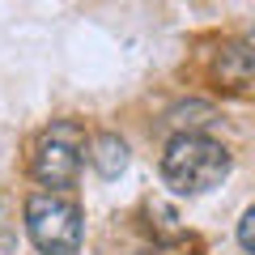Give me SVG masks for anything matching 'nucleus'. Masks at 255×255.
I'll return each instance as SVG.
<instances>
[{"instance_id": "obj_6", "label": "nucleus", "mask_w": 255, "mask_h": 255, "mask_svg": "<svg viewBox=\"0 0 255 255\" xmlns=\"http://www.w3.org/2000/svg\"><path fill=\"white\" fill-rule=\"evenodd\" d=\"M238 243H243L247 251L255 255V209H247V213H243V221H238Z\"/></svg>"}, {"instance_id": "obj_2", "label": "nucleus", "mask_w": 255, "mask_h": 255, "mask_svg": "<svg viewBox=\"0 0 255 255\" xmlns=\"http://www.w3.org/2000/svg\"><path fill=\"white\" fill-rule=\"evenodd\" d=\"M26 230L43 255H77L85 234L77 200L55 196V191H34L26 200Z\"/></svg>"}, {"instance_id": "obj_4", "label": "nucleus", "mask_w": 255, "mask_h": 255, "mask_svg": "<svg viewBox=\"0 0 255 255\" xmlns=\"http://www.w3.org/2000/svg\"><path fill=\"white\" fill-rule=\"evenodd\" d=\"M213 73H217V81L226 85V90H243V85H251V77H255V51L243 47V43L221 47Z\"/></svg>"}, {"instance_id": "obj_3", "label": "nucleus", "mask_w": 255, "mask_h": 255, "mask_svg": "<svg viewBox=\"0 0 255 255\" xmlns=\"http://www.w3.org/2000/svg\"><path fill=\"white\" fill-rule=\"evenodd\" d=\"M81 153H85L81 124L60 119V124H51L43 136H38L30 170H34V179L47 183V187H73L77 170H81Z\"/></svg>"}, {"instance_id": "obj_5", "label": "nucleus", "mask_w": 255, "mask_h": 255, "mask_svg": "<svg viewBox=\"0 0 255 255\" xmlns=\"http://www.w3.org/2000/svg\"><path fill=\"white\" fill-rule=\"evenodd\" d=\"M94 170L102 179H119L128 170V145L119 136H98L94 140Z\"/></svg>"}, {"instance_id": "obj_1", "label": "nucleus", "mask_w": 255, "mask_h": 255, "mask_svg": "<svg viewBox=\"0 0 255 255\" xmlns=\"http://www.w3.org/2000/svg\"><path fill=\"white\" fill-rule=\"evenodd\" d=\"M230 174V153L226 145L209 136H174L162 153V179L179 196H200L213 191Z\"/></svg>"}]
</instances>
